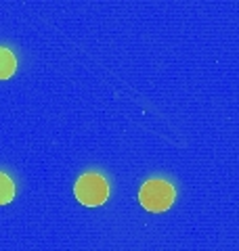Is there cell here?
<instances>
[{
  "instance_id": "obj_1",
  "label": "cell",
  "mask_w": 239,
  "mask_h": 251,
  "mask_svg": "<svg viewBox=\"0 0 239 251\" xmlns=\"http://www.w3.org/2000/svg\"><path fill=\"white\" fill-rule=\"evenodd\" d=\"M174 195H177L174 193V186L168 182V180L153 178V180H147V182L141 186L139 201L147 211H151V214H159V211H166V209L172 207Z\"/></svg>"
},
{
  "instance_id": "obj_2",
  "label": "cell",
  "mask_w": 239,
  "mask_h": 251,
  "mask_svg": "<svg viewBox=\"0 0 239 251\" xmlns=\"http://www.w3.org/2000/svg\"><path fill=\"white\" fill-rule=\"evenodd\" d=\"M76 199L86 207H99L109 197V184L101 174H84L74 186Z\"/></svg>"
},
{
  "instance_id": "obj_3",
  "label": "cell",
  "mask_w": 239,
  "mask_h": 251,
  "mask_svg": "<svg viewBox=\"0 0 239 251\" xmlns=\"http://www.w3.org/2000/svg\"><path fill=\"white\" fill-rule=\"evenodd\" d=\"M15 69H17V59H15V54L9 49L0 46V80H9V77L15 74Z\"/></svg>"
},
{
  "instance_id": "obj_4",
  "label": "cell",
  "mask_w": 239,
  "mask_h": 251,
  "mask_svg": "<svg viewBox=\"0 0 239 251\" xmlns=\"http://www.w3.org/2000/svg\"><path fill=\"white\" fill-rule=\"evenodd\" d=\"M13 197H15V182L6 174L0 172V205L11 203Z\"/></svg>"
}]
</instances>
